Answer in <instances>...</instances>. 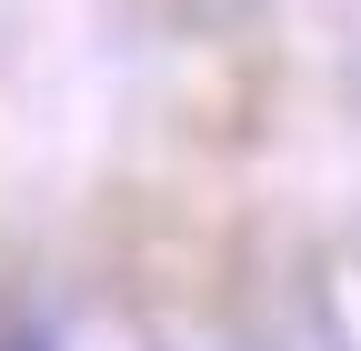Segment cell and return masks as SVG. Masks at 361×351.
Wrapping results in <instances>:
<instances>
[{
  "instance_id": "6da1fadb",
  "label": "cell",
  "mask_w": 361,
  "mask_h": 351,
  "mask_svg": "<svg viewBox=\"0 0 361 351\" xmlns=\"http://www.w3.org/2000/svg\"><path fill=\"white\" fill-rule=\"evenodd\" d=\"M0 351H51V341H40V331H0Z\"/></svg>"
}]
</instances>
